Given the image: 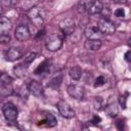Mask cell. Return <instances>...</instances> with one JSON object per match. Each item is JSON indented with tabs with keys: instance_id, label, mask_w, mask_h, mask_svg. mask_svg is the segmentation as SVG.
Here are the masks:
<instances>
[{
	"instance_id": "cell-27",
	"label": "cell",
	"mask_w": 131,
	"mask_h": 131,
	"mask_svg": "<svg viewBox=\"0 0 131 131\" xmlns=\"http://www.w3.org/2000/svg\"><path fill=\"white\" fill-rule=\"evenodd\" d=\"M11 82H12V79L8 75L1 74V76H0V83L1 84H11Z\"/></svg>"
},
{
	"instance_id": "cell-10",
	"label": "cell",
	"mask_w": 131,
	"mask_h": 131,
	"mask_svg": "<svg viewBox=\"0 0 131 131\" xmlns=\"http://www.w3.org/2000/svg\"><path fill=\"white\" fill-rule=\"evenodd\" d=\"M84 34L87 39H100L102 36L97 26H94V25H88L84 31Z\"/></svg>"
},
{
	"instance_id": "cell-9",
	"label": "cell",
	"mask_w": 131,
	"mask_h": 131,
	"mask_svg": "<svg viewBox=\"0 0 131 131\" xmlns=\"http://www.w3.org/2000/svg\"><path fill=\"white\" fill-rule=\"evenodd\" d=\"M28 87H29L30 93L33 94V95L36 96V97H41V96L43 95V93H44L43 86H42V84H41L40 82H38V81L32 80V81L29 83Z\"/></svg>"
},
{
	"instance_id": "cell-5",
	"label": "cell",
	"mask_w": 131,
	"mask_h": 131,
	"mask_svg": "<svg viewBox=\"0 0 131 131\" xmlns=\"http://www.w3.org/2000/svg\"><path fill=\"white\" fill-rule=\"evenodd\" d=\"M59 30L61 31V33L66 36H69L71 34L74 33L75 29H76V24H75V20L74 18L72 17H67V18H63L60 23H59Z\"/></svg>"
},
{
	"instance_id": "cell-36",
	"label": "cell",
	"mask_w": 131,
	"mask_h": 131,
	"mask_svg": "<svg viewBox=\"0 0 131 131\" xmlns=\"http://www.w3.org/2000/svg\"><path fill=\"white\" fill-rule=\"evenodd\" d=\"M44 34H45V31H44V30H42V31H39V32H38V34H37V36H36V39L38 40V39L42 38V37L44 36Z\"/></svg>"
},
{
	"instance_id": "cell-2",
	"label": "cell",
	"mask_w": 131,
	"mask_h": 131,
	"mask_svg": "<svg viewBox=\"0 0 131 131\" xmlns=\"http://www.w3.org/2000/svg\"><path fill=\"white\" fill-rule=\"evenodd\" d=\"M2 113L5 119L9 122H15L18 117V111L16 106L11 102H6L2 106Z\"/></svg>"
},
{
	"instance_id": "cell-18",
	"label": "cell",
	"mask_w": 131,
	"mask_h": 131,
	"mask_svg": "<svg viewBox=\"0 0 131 131\" xmlns=\"http://www.w3.org/2000/svg\"><path fill=\"white\" fill-rule=\"evenodd\" d=\"M104 112L105 114L111 117V118H116L118 116V113H119V110H118V106L116 104V102H108L104 108Z\"/></svg>"
},
{
	"instance_id": "cell-7",
	"label": "cell",
	"mask_w": 131,
	"mask_h": 131,
	"mask_svg": "<svg viewBox=\"0 0 131 131\" xmlns=\"http://www.w3.org/2000/svg\"><path fill=\"white\" fill-rule=\"evenodd\" d=\"M62 44H63L62 38L57 35H53L46 41V48L51 52H55L62 47Z\"/></svg>"
},
{
	"instance_id": "cell-6",
	"label": "cell",
	"mask_w": 131,
	"mask_h": 131,
	"mask_svg": "<svg viewBox=\"0 0 131 131\" xmlns=\"http://www.w3.org/2000/svg\"><path fill=\"white\" fill-rule=\"evenodd\" d=\"M14 37L17 41H20V42L29 40L31 37V32H30L29 27L27 25H24V24L17 26L15 31H14Z\"/></svg>"
},
{
	"instance_id": "cell-11",
	"label": "cell",
	"mask_w": 131,
	"mask_h": 131,
	"mask_svg": "<svg viewBox=\"0 0 131 131\" xmlns=\"http://www.w3.org/2000/svg\"><path fill=\"white\" fill-rule=\"evenodd\" d=\"M12 28V23L11 20L4 15L0 16V35H6L10 32Z\"/></svg>"
},
{
	"instance_id": "cell-14",
	"label": "cell",
	"mask_w": 131,
	"mask_h": 131,
	"mask_svg": "<svg viewBox=\"0 0 131 131\" xmlns=\"http://www.w3.org/2000/svg\"><path fill=\"white\" fill-rule=\"evenodd\" d=\"M102 8H103V4L101 3V1H99V0H92L87 12L89 14H98V13L101 12Z\"/></svg>"
},
{
	"instance_id": "cell-16",
	"label": "cell",
	"mask_w": 131,
	"mask_h": 131,
	"mask_svg": "<svg viewBox=\"0 0 131 131\" xmlns=\"http://www.w3.org/2000/svg\"><path fill=\"white\" fill-rule=\"evenodd\" d=\"M28 67H29V66L25 64L24 62L16 64V66L13 68V73H14V75H15L17 78H24V77H26L27 72H28Z\"/></svg>"
},
{
	"instance_id": "cell-23",
	"label": "cell",
	"mask_w": 131,
	"mask_h": 131,
	"mask_svg": "<svg viewBox=\"0 0 131 131\" xmlns=\"http://www.w3.org/2000/svg\"><path fill=\"white\" fill-rule=\"evenodd\" d=\"M40 2V0H20V6L24 10L28 11L31 8L37 6V4Z\"/></svg>"
},
{
	"instance_id": "cell-33",
	"label": "cell",
	"mask_w": 131,
	"mask_h": 131,
	"mask_svg": "<svg viewBox=\"0 0 131 131\" xmlns=\"http://www.w3.org/2000/svg\"><path fill=\"white\" fill-rule=\"evenodd\" d=\"M100 122H101V118H100L99 116H97V115H93V116H92L91 123H92L93 125H97V124H99Z\"/></svg>"
},
{
	"instance_id": "cell-3",
	"label": "cell",
	"mask_w": 131,
	"mask_h": 131,
	"mask_svg": "<svg viewBox=\"0 0 131 131\" xmlns=\"http://www.w3.org/2000/svg\"><path fill=\"white\" fill-rule=\"evenodd\" d=\"M57 110H58V113L61 117L66 118V119H71V118H74L75 117V111L72 108V106L67 102L64 101L63 99H60L57 104Z\"/></svg>"
},
{
	"instance_id": "cell-38",
	"label": "cell",
	"mask_w": 131,
	"mask_h": 131,
	"mask_svg": "<svg viewBox=\"0 0 131 131\" xmlns=\"http://www.w3.org/2000/svg\"><path fill=\"white\" fill-rule=\"evenodd\" d=\"M113 1L116 3H120V4H127L128 2V0H113Z\"/></svg>"
},
{
	"instance_id": "cell-32",
	"label": "cell",
	"mask_w": 131,
	"mask_h": 131,
	"mask_svg": "<svg viewBox=\"0 0 131 131\" xmlns=\"http://www.w3.org/2000/svg\"><path fill=\"white\" fill-rule=\"evenodd\" d=\"M115 16L119 18H123L125 16V10L123 8H117L115 10Z\"/></svg>"
},
{
	"instance_id": "cell-15",
	"label": "cell",
	"mask_w": 131,
	"mask_h": 131,
	"mask_svg": "<svg viewBox=\"0 0 131 131\" xmlns=\"http://www.w3.org/2000/svg\"><path fill=\"white\" fill-rule=\"evenodd\" d=\"M69 76L72 80L74 81H78L81 79V77L83 76V70L79 67V66H74L69 70Z\"/></svg>"
},
{
	"instance_id": "cell-25",
	"label": "cell",
	"mask_w": 131,
	"mask_h": 131,
	"mask_svg": "<svg viewBox=\"0 0 131 131\" xmlns=\"http://www.w3.org/2000/svg\"><path fill=\"white\" fill-rule=\"evenodd\" d=\"M36 56H37V53L36 52H30V53H28L24 57V63L27 64V66H29L31 62L34 61V59L36 58Z\"/></svg>"
},
{
	"instance_id": "cell-19",
	"label": "cell",
	"mask_w": 131,
	"mask_h": 131,
	"mask_svg": "<svg viewBox=\"0 0 131 131\" xmlns=\"http://www.w3.org/2000/svg\"><path fill=\"white\" fill-rule=\"evenodd\" d=\"M61 82H62V74L58 73L50 79V81L48 83V87H50L52 89H57L61 85Z\"/></svg>"
},
{
	"instance_id": "cell-12",
	"label": "cell",
	"mask_w": 131,
	"mask_h": 131,
	"mask_svg": "<svg viewBox=\"0 0 131 131\" xmlns=\"http://www.w3.org/2000/svg\"><path fill=\"white\" fill-rule=\"evenodd\" d=\"M21 57V51L18 48L11 47L5 52V59L7 61H15Z\"/></svg>"
},
{
	"instance_id": "cell-8",
	"label": "cell",
	"mask_w": 131,
	"mask_h": 131,
	"mask_svg": "<svg viewBox=\"0 0 131 131\" xmlns=\"http://www.w3.org/2000/svg\"><path fill=\"white\" fill-rule=\"evenodd\" d=\"M67 92L68 94L75 98V99H83L84 96H85V89L82 87V86H79V85H76V84H72V85H69L68 88H67Z\"/></svg>"
},
{
	"instance_id": "cell-21",
	"label": "cell",
	"mask_w": 131,
	"mask_h": 131,
	"mask_svg": "<svg viewBox=\"0 0 131 131\" xmlns=\"http://www.w3.org/2000/svg\"><path fill=\"white\" fill-rule=\"evenodd\" d=\"M92 0H80L77 5V11L79 13H85L88 11V8L91 4Z\"/></svg>"
},
{
	"instance_id": "cell-4",
	"label": "cell",
	"mask_w": 131,
	"mask_h": 131,
	"mask_svg": "<svg viewBox=\"0 0 131 131\" xmlns=\"http://www.w3.org/2000/svg\"><path fill=\"white\" fill-rule=\"evenodd\" d=\"M97 28L101 32V34H106V35H112L115 33V25L113 21H111L106 17H100L97 24Z\"/></svg>"
},
{
	"instance_id": "cell-24",
	"label": "cell",
	"mask_w": 131,
	"mask_h": 131,
	"mask_svg": "<svg viewBox=\"0 0 131 131\" xmlns=\"http://www.w3.org/2000/svg\"><path fill=\"white\" fill-rule=\"evenodd\" d=\"M13 93V88L10 84H1L0 86V94L2 96H8Z\"/></svg>"
},
{
	"instance_id": "cell-37",
	"label": "cell",
	"mask_w": 131,
	"mask_h": 131,
	"mask_svg": "<svg viewBox=\"0 0 131 131\" xmlns=\"http://www.w3.org/2000/svg\"><path fill=\"white\" fill-rule=\"evenodd\" d=\"M130 54H131V51H130V50H128V51L125 53V60H126L127 62H130Z\"/></svg>"
},
{
	"instance_id": "cell-17",
	"label": "cell",
	"mask_w": 131,
	"mask_h": 131,
	"mask_svg": "<svg viewBox=\"0 0 131 131\" xmlns=\"http://www.w3.org/2000/svg\"><path fill=\"white\" fill-rule=\"evenodd\" d=\"M45 123V125L47 127H54L57 124V120L54 117V115H52L51 113H46L45 115V119L43 121H40L38 125H43Z\"/></svg>"
},
{
	"instance_id": "cell-22",
	"label": "cell",
	"mask_w": 131,
	"mask_h": 131,
	"mask_svg": "<svg viewBox=\"0 0 131 131\" xmlns=\"http://www.w3.org/2000/svg\"><path fill=\"white\" fill-rule=\"evenodd\" d=\"M30 91H29V87L28 85H21L17 90H16V95L23 99V100H27V98L29 97Z\"/></svg>"
},
{
	"instance_id": "cell-20",
	"label": "cell",
	"mask_w": 131,
	"mask_h": 131,
	"mask_svg": "<svg viewBox=\"0 0 131 131\" xmlns=\"http://www.w3.org/2000/svg\"><path fill=\"white\" fill-rule=\"evenodd\" d=\"M49 68H50V62L48 59H45L43 62H41L38 68L35 70V74L36 75H43V74H46L48 73L49 71Z\"/></svg>"
},
{
	"instance_id": "cell-26",
	"label": "cell",
	"mask_w": 131,
	"mask_h": 131,
	"mask_svg": "<svg viewBox=\"0 0 131 131\" xmlns=\"http://www.w3.org/2000/svg\"><path fill=\"white\" fill-rule=\"evenodd\" d=\"M93 106L96 111H99L101 110L102 107V98L99 97V96H96L93 98Z\"/></svg>"
},
{
	"instance_id": "cell-29",
	"label": "cell",
	"mask_w": 131,
	"mask_h": 131,
	"mask_svg": "<svg viewBox=\"0 0 131 131\" xmlns=\"http://www.w3.org/2000/svg\"><path fill=\"white\" fill-rule=\"evenodd\" d=\"M119 103H120V105L123 110L126 108V106H127V94L119 96Z\"/></svg>"
},
{
	"instance_id": "cell-28",
	"label": "cell",
	"mask_w": 131,
	"mask_h": 131,
	"mask_svg": "<svg viewBox=\"0 0 131 131\" xmlns=\"http://www.w3.org/2000/svg\"><path fill=\"white\" fill-rule=\"evenodd\" d=\"M14 3H15V0H0V5L5 8L11 7Z\"/></svg>"
},
{
	"instance_id": "cell-13",
	"label": "cell",
	"mask_w": 131,
	"mask_h": 131,
	"mask_svg": "<svg viewBox=\"0 0 131 131\" xmlns=\"http://www.w3.org/2000/svg\"><path fill=\"white\" fill-rule=\"evenodd\" d=\"M102 45V41L101 39H87V41L84 44V47L87 50H91V51H96L98 49H100Z\"/></svg>"
},
{
	"instance_id": "cell-30",
	"label": "cell",
	"mask_w": 131,
	"mask_h": 131,
	"mask_svg": "<svg viewBox=\"0 0 131 131\" xmlns=\"http://www.w3.org/2000/svg\"><path fill=\"white\" fill-rule=\"evenodd\" d=\"M104 83H105V79H104V77H103V76H98V77L95 79L94 87H100V86H102Z\"/></svg>"
},
{
	"instance_id": "cell-1",
	"label": "cell",
	"mask_w": 131,
	"mask_h": 131,
	"mask_svg": "<svg viewBox=\"0 0 131 131\" xmlns=\"http://www.w3.org/2000/svg\"><path fill=\"white\" fill-rule=\"evenodd\" d=\"M27 15L29 17V19L31 20V23L37 27V28H41L44 24V16H45V12L42 8H39L37 6L31 8L30 10L27 11Z\"/></svg>"
},
{
	"instance_id": "cell-40",
	"label": "cell",
	"mask_w": 131,
	"mask_h": 131,
	"mask_svg": "<svg viewBox=\"0 0 131 131\" xmlns=\"http://www.w3.org/2000/svg\"><path fill=\"white\" fill-rule=\"evenodd\" d=\"M1 74H2V73H1V72H0V76H1Z\"/></svg>"
},
{
	"instance_id": "cell-35",
	"label": "cell",
	"mask_w": 131,
	"mask_h": 131,
	"mask_svg": "<svg viewBox=\"0 0 131 131\" xmlns=\"http://www.w3.org/2000/svg\"><path fill=\"white\" fill-rule=\"evenodd\" d=\"M116 126H117V128H118L119 130H123V129H124V121H123V120H119V121L117 122Z\"/></svg>"
},
{
	"instance_id": "cell-39",
	"label": "cell",
	"mask_w": 131,
	"mask_h": 131,
	"mask_svg": "<svg viewBox=\"0 0 131 131\" xmlns=\"http://www.w3.org/2000/svg\"><path fill=\"white\" fill-rule=\"evenodd\" d=\"M3 10H4V9H3V7H2L1 5H0V16H1L2 14H3Z\"/></svg>"
},
{
	"instance_id": "cell-31",
	"label": "cell",
	"mask_w": 131,
	"mask_h": 131,
	"mask_svg": "<svg viewBox=\"0 0 131 131\" xmlns=\"http://www.w3.org/2000/svg\"><path fill=\"white\" fill-rule=\"evenodd\" d=\"M9 42H10V36H9V34L0 35V44H8Z\"/></svg>"
},
{
	"instance_id": "cell-34",
	"label": "cell",
	"mask_w": 131,
	"mask_h": 131,
	"mask_svg": "<svg viewBox=\"0 0 131 131\" xmlns=\"http://www.w3.org/2000/svg\"><path fill=\"white\" fill-rule=\"evenodd\" d=\"M110 12H111V10H110V7H103L100 13H102V15H103L102 17H106V18H107V16L110 15Z\"/></svg>"
}]
</instances>
